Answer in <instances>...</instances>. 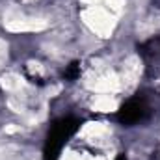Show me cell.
Wrapping results in <instances>:
<instances>
[{"label": "cell", "mask_w": 160, "mask_h": 160, "mask_svg": "<svg viewBox=\"0 0 160 160\" xmlns=\"http://www.w3.org/2000/svg\"><path fill=\"white\" fill-rule=\"evenodd\" d=\"M142 56L145 58V62L149 63V67H160V38L147 41L142 47Z\"/></svg>", "instance_id": "obj_1"}, {"label": "cell", "mask_w": 160, "mask_h": 160, "mask_svg": "<svg viewBox=\"0 0 160 160\" xmlns=\"http://www.w3.org/2000/svg\"><path fill=\"white\" fill-rule=\"evenodd\" d=\"M143 116V104L138 102V101H130L127 102L119 112V119L125 121V123H134Z\"/></svg>", "instance_id": "obj_2"}]
</instances>
